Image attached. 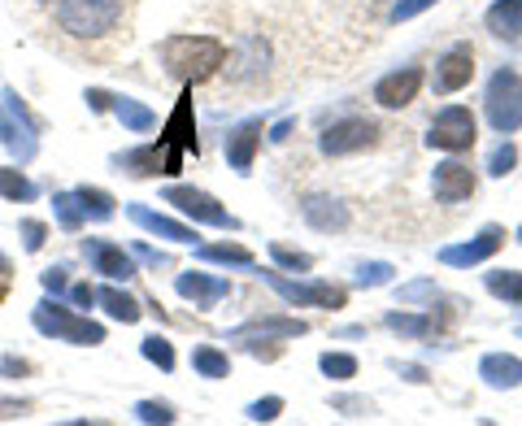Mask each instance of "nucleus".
I'll return each mask as SVG.
<instances>
[{"mask_svg":"<svg viewBox=\"0 0 522 426\" xmlns=\"http://www.w3.org/2000/svg\"><path fill=\"white\" fill-rule=\"evenodd\" d=\"M96 305H105V313L114 322H122V327H135V322L144 318V300H135L131 292H122L118 283L96 287Z\"/></svg>","mask_w":522,"mask_h":426,"instance_id":"aec40b11","label":"nucleus"},{"mask_svg":"<svg viewBox=\"0 0 522 426\" xmlns=\"http://www.w3.org/2000/svg\"><path fill=\"white\" fill-rule=\"evenodd\" d=\"M157 61H161V70H166V79L192 87V83L214 79L222 70L227 44L214 40V35H170V40H161Z\"/></svg>","mask_w":522,"mask_h":426,"instance_id":"f257e3e1","label":"nucleus"},{"mask_svg":"<svg viewBox=\"0 0 522 426\" xmlns=\"http://www.w3.org/2000/svg\"><path fill=\"white\" fill-rule=\"evenodd\" d=\"M40 283H44L48 296H66V292H70V270H66V266H48V270L40 274Z\"/></svg>","mask_w":522,"mask_h":426,"instance_id":"58836bf2","label":"nucleus"},{"mask_svg":"<svg viewBox=\"0 0 522 426\" xmlns=\"http://www.w3.org/2000/svg\"><path fill=\"white\" fill-rule=\"evenodd\" d=\"M488 292L501 296V300H514V305H522V274H518V270H496V274H488Z\"/></svg>","mask_w":522,"mask_h":426,"instance_id":"2f4dec72","label":"nucleus"},{"mask_svg":"<svg viewBox=\"0 0 522 426\" xmlns=\"http://www.w3.org/2000/svg\"><path fill=\"white\" fill-rule=\"evenodd\" d=\"M201 261H222V266H253V253L240 244H201L196 248Z\"/></svg>","mask_w":522,"mask_h":426,"instance_id":"c756f323","label":"nucleus"},{"mask_svg":"<svg viewBox=\"0 0 522 426\" xmlns=\"http://www.w3.org/2000/svg\"><path fill=\"white\" fill-rule=\"evenodd\" d=\"M161 174H179L183 170V153H196V131H192V96H183L174 105V114L161 131Z\"/></svg>","mask_w":522,"mask_h":426,"instance_id":"6e6552de","label":"nucleus"},{"mask_svg":"<svg viewBox=\"0 0 522 426\" xmlns=\"http://www.w3.org/2000/svg\"><path fill=\"white\" fill-rule=\"evenodd\" d=\"M166 205H174L183 218H192V222H205V227H222V231L240 227V218L227 213V205H218V200L209 192H201V187H183V183L166 187Z\"/></svg>","mask_w":522,"mask_h":426,"instance_id":"1a4fd4ad","label":"nucleus"},{"mask_svg":"<svg viewBox=\"0 0 522 426\" xmlns=\"http://www.w3.org/2000/svg\"><path fill=\"white\" fill-rule=\"evenodd\" d=\"M53 218H57L61 231H79L87 222L83 209H79V200H74V192H53Z\"/></svg>","mask_w":522,"mask_h":426,"instance_id":"7c9ffc66","label":"nucleus"},{"mask_svg":"<svg viewBox=\"0 0 522 426\" xmlns=\"http://www.w3.org/2000/svg\"><path fill=\"white\" fill-rule=\"evenodd\" d=\"M131 257H135V261H144V266H153V270H170V257H166V253H157V248H148L144 240L131 248Z\"/></svg>","mask_w":522,"mask_h":426,"instance_id":"c03bdc74","label":"nucleus"},{"mask_svg":"<svg viewBox=\"0 0 522 426\" xmlns=\"http://www.w3.org/2000/svg\"><path fill=\"white\" fill-rule=\"evenodd\" d=\"M475 196V170L462 166V161H444L435 166V200L444 205H462V200Z\"/></svg>","mask_w":522,"mask_h":426,"instance_id":"a211bd4d","label":"nucleus"},{"mask_svg":"<svg viewBox=\"0 0 522 426\" xmlns=\"http://www.w3.org/2000/svg\"><path fill=\"white\" fill-rule=\"evenodd\" d=\"M418 87H422V70L418 66L392 70V74H383V79L375 83V105L379 109H405V105H414Z\"/></svg>","mask_w":522,"mask_h":426,"instance_id":"2eb2a0df","label":"nucleus"},{"mask_svg":"<svg viewBox=\"0 0 522 426\" xmlns=\"http://www.w3.org/2000/svg\"><path fill=\"white\" fill-rule=\"evenodd\" d=\"M518 244H522V227H518Z\"/></svg>","mask_w":522,"mask_h":426,"instance_id":"603ef678","label":"nucleus"},{"mask_svg":"<svg viewBox=\"0 0 522 426\" xmlns=\"http://www.w3.org/2000/svg\"><path fill=\"white\" fill-rule=\"evenodd\" d=\"M475 114H470L466 105H449V109H440L431 122V135H427V144L431 148H440V153H466V148H475Z\"/></svg>","mask_w":522,"mask_h":426,"instance_id":"9d476101","label":"nucleus"},{"mask_svg":"<svg viewBox=\"0 0 522 426\" xmlns=\"http://www.w3.org/2000/svg\"><path fill=\"white\" fill-rule=\"evenodd\" d=\"M66 296H70L74 309H92V305H96V287H92V283H70Z\"/></svg>","mask_w":522,"mask_h":426,"instance_id":"49530a36","label":"nucleus"},{"mask_svg":"<svg viewBox=\"0 0 522 426\" xmlns=\"http://www.w3.org/2000/svg\"><path fill=\"white\" fill-rule=\"evenodd\" d=\"M301 213L314 231H344L348 227V205H340V200H331V196H309Z\"/></svg>","mask_w":522,"mask_h":426,"instance_id":"412c9836","label":"nucleus"},{"mask_svg":"<svg viewBox=\"0 0 522 426\" xmlns=\"http://www.w3.org/2000/svg\"><path fill=\"white\" fill-rule=\"evenodd\" d=\"M122 170L135 174V179H153V174H161V148L157 144H140V148H127L122 157H114Z\"/></svg>","mask_w":522,"mask_h":426,"instance_id":"a878e982","label":"nucleus"},{"mask_svg":"<svg viewBox=\"0 0 522 426\" xmlns=\"http://www.w3.org/2000/svg\"><path fill=\"white\" fill-rule=\"evenodd\" d=\"M270 253H275V261H279V266H288V270H309V266H314V257L296 253V248H288V244H270Z\"/></svg>","mask_w":522,"mask_h":426,"instance_id":"4c0bfd02","label":"nucleus"},{"mask_svg":"<svg viewBox=\"0 0 522 426\" xmlns=\"http://www.w3.org/2000/svg\"><path fill=\"white\" fill-rule=\"evenodd\" d=\"M83 257H87V266H92L96 274H105L109 283H127L135 279V257L131 253H122V248L114 240H101V235H87L83 240Z\"/></svg>","mask_w":522,"mask_h":426,"instance_id":"f8f14e48","label":"nucleus"},{"mask_svg":"<svg viewBox=\"0 0 522 426\" xmlns=\"http://www.w3.org/2000/svg\"><path fill=\"white\" fill-rule=\"evenodd\" d=\"M122 127L135 131V135H144V131H153L157 127V114L144 105V100H131V96H114V109H109Z\"/></svg>","mask_w":522,"mask_h":426,"instance_id":"b1692460","label":"nucleus"},{"mask_svg":"<svg viewBox=\"0 0 522 426\" xmlns=\"http://www.w3.org/2000/svg\"><path fill=\"white\" fill-rule=\"evenodd\" d=\"M292 127H296V122H279V127H275V135H270V140H288V135H292Z\"/></svg>","mask_w":522,"mask_h":426,"instance_id":"3c124183","label":"nucleus"},{"mask_svg":"<svg viewBox=\"0 0 522 426\" xmlns=\"http://www.w3.org/2000/svg\"><path fill=\"white\" fill-rule=\"evenodd\" d=\"M192 370L201 374V379H227L231 361H227V353H218V348L201 344V348H192Z\"/></svg>","mask_w":522,"mask_h":426,"instance_id":"cd10ccee","label":"nucleus"},{"mask_svg":"<svg viewBox=\"0 0 522 426\" xmlns=\"http://www.w3.org/2000/svg\"><path fill=\"white\" fill-rule=\"evenodd\" d=\"M74 200H79V209H83V218H92V222H109L118 213V200L105 192V187H74Z\"/></svg>","mask_w":522,"mask_h":426,"instance_id":"393cba45","label":"nucleus"},{"mask_svg":"<svg viewBox=\"0 0 522 426\" xmlns=\"http://www.w3.org/2000/svg\"><path fill=\"white\" fill-rule=\"evenodd\" d=\"M388 279H392V266H383V261H370V266L357 270V283H362V287H379Z\"/></svg>","mask_w":522,"mask_h":426,"instance_id":"37998d69","label":"nucleus"},{"mask_svg":"<svg viewBox=\"0 0 522 426\" xmlns=\"http://www.w3.org/2000/svg\"><path fill=\"white\" fill-rule=\"evenodd\" d=\"M127 14V0H57L53 5V22L70 40H109L122 27Z\"/></svg>","mask_w":522,"mask_h":426,"instance_id":"f03ea898","label":"nucleus"},{"mask_svg":"<svg viewBox=\"0 0 522 426\" xmlns=\"http://www.w3.org/2000/svg\"><path fill=\"white\" fill-rule=\"evenodd\" d=\"M383 135H392L383 122L375 118H340L322 131V157H357V153H370V148L383 144Z\"/></svg>","mask_w":522,"mask_h":426,"instance_id":"423d86ee","label":"nucleus"},{"mask_svg":"<svg viewBox=\"0 0 522 426\" xmlns=\"http://www.w3.org/2000/svg\"><path fill=\"white\" fill-rule=\"evenodd\" d=\"M435 0H396V9H392V18L396 22H409V18H418L422 9H431Z\"/></svg>","mask_w":522,"mask_h":426,"instance_id":"de8ad7c7","label":"nucleus"},{"mask_svg":"<svg viewBox=\"0 0 522 426\" xmlns=\"http://www.w3.org/2000/svg\"><path fill=\"white\" fill-rule=\"evenodd\" d=\"M87 109H92V114H109V109H114V92H105V87H87Z\"/></svg>","mask_w":522,"mask_h":426,"instance_id":"a18cd8bd","label":"nucleus"},{"mask_svg":"<svg viewBox=\"0 0 522 426\" xmlns=\"http://www.w3.org/2000/svg\"><path fill=\"white\" fill-rule=\"evenodd\" d=\"M261 135H266V127H261V118L253 122H240L231 135H227V144H222V153H227V166L235 174H248L253 170V161H257V148H261Z\"/></svg>","mask_w":522,"mask_h":426,"instance_id":"f3484780","label":"nucleus"},{"mask_svg":"<svg viewBox=\"0 0 522 426\" xmlns=\"http://www.w3.org/2000/svg\"><path fill=\"white\" fill-rule=\"evenodd\" d=\"M470 79H475V48L457 44L453 53L440 57V66L431 74V87H435V96H453V92H462Z\"/></svg>","mask_w":522,"mask_h":426,"instance_id":"ddd939ff","label":"nucleus"},{"mask_svg":"<svg viewBox=\"0 0 522 426\" xmlns=\"http://www.w3.org/2000/svg\"><path fill=\"white\" fill-rule=\"evenodd\" d=\"M388 327L401 331V335H414V340H422V335L435 331V318L427 313V318H418V313H388Z\"/></svg>","mask_w":522,"mask_h":426,"instance_id":"72a5a7b5","label":"nucleus"},{"mask_svg":"<svg viewBox=\"0 0 522 426\" xmlns=\"http://www.w3.org/2000/svg\"><path fill=\"white\" fill-rule=\"evenodd\" d=\"M514 161H518V148H514V144H501V148H496V153H492L488 170L496 174V179H505V174L514 170Z\"/></svg>","mask_w":522,"mask_h":426,"instance_id":"a19ab883","label":"nucleus"},{"mask_svg":"<svg viewBox=\"0 0 522 426\" xmlns=\"http://www.w3.org/2000/svg\"><path fill=\"white\" fill-rule=\"evenodd\" d=\"M9 287H14V266H9V257L0 253V300L9 296Z\"/></svg>","mask_w":522,"mask_h":426,"instance_id":"8fccbe9b","label":"nucleus"},{"mask_svg":"<svg viewBox=\"0 0 522 426\" xmlns=\"http://www.w3.org/2000/svg\"><path fill=\"white\" fill-rule=\"evenodd\" d=\"M135 418L170 426V422H179V413H174V405H166V400H140V405H135Z\"/></svg>","mask_w":522,"mask_h":426,"instance_id":"c9c22d12","label":"nucleus"},{"mask_svg":"<svg viewBox=\"0 0 522 426\" xmlns=\"http://www.w3.org/2000/svg\"><path fill=\"white\" fill-rule=\"evenodd\" d=\"M31 327L44 335V340H61V344H74V348H96L105 344V327L92 318H83V313H74L61 305V296H48L31 309Z\"/></svg>","mask_w":522,"mask_h":426,"instance_id":"7ed1b4c3","label":"nucleus"},{"mask_svg":"<svg viewBox=\"0 0 522 426\" xmlns=\"http://www.w3.org/2000/svg\"><path fill=\"white\" fill-rule=\"evenodd\" d=\"M18 235H22V248H27V253H40V248L48 244V222L22 218V222H18Z\"/></svg>","mask_w":522,"mask_h":426,"instance_id":"e433bc0d","label":"nucleus"},{"mask_svg":"<svg viewBox=\"0 0 522 426\" xmlns=\"http://www.w3.org/2000/svg\"><path fill=\"white\" fill-rule=\"evenodd\" d=\"M261 279H266L275 292L288 300V305H318V309H340L348 292L344 287H331V283H292V279H283L279 270H261Z\"/></svg>","mask_w":522,"mask_h":426,"instance_id":"9b49d317","label":"nucleus"},{"mask_svg":"<svg viewBox=\"0 0 522 426\" xmlns=\"http://www.w3.org/2000/svg\"><path fill=\"white\" fill-rule=\"evenodd\" d=\"M479 374L492 387H518L522 383V361L509 357V353H488V357L479 361Z\"/></svg>","mask_w":522,"mask_h":426,"instance_id":"5701e85b","label":"nucleus"},{"mask_svg":"<svg viewBox=\"0 0 522 426\" xmlns=\"http://www.w3.org/2000/svg\"><path fill=\"white\" fill-rule=\"evenodd\" d=\"M322 374L327 379H335V383H344V379H353L357 374V357H348V353H322Z\"/></svg>","mask_w":522,"mask_h":426,"instance_id":"f704fd0d","label":"nucleus"},{"mask_svg":"<svg viewBox=\"0 0 522 426\" xmlns=\"http://www.w3.org/2000/svg\"><path fill=\"white\" fill-rule=\"evenodd\" d=\"M127 218L140 231L161 235V240H170V244H196V240H201L196 227H188V222H174V218H166V213H157V209H148V205H127Z\"/></svg>","mask_w":522,"mask_h":426,"instance_id":"dca6fc26","label":"nucleus"},{"mask_svg":"<svg viewBox=\"0 0 522 426\" xmlns=\"http://www.w3.org/2000/svg\"><path fill=\"white\" fill-rule=\"evenodd\" d=\"M283 413V396H266V400H257V405H248V418L253 422H275Z\"/></svg>","mask_w":522,"mask_h":426,"instance_id":"ea45409f","label":"nucleus"},{"mask_svg":"<svg viewBox=\"0 0 522 426\" xmlns=\"http://www.w3.org/2000/svg\"><path fill=\"white\" fill-rule=\"evenodd\" d=\"M488 31L496 40H518L522 35V0H496L488 9Z\"/></svg>","mask_w":522,"mask_h":426,"instance_id":"4be33fe9","label":"nucleus"},{"mask_svg":"<svg viewBox=\"0 0 522 426\" xmlns=\"http://www.w3.org/2000/svg\"><path fill=\"white\" fill-rule=\"evenodd\" d=\"M483 109H488V122L496 135H514L522 127V74L496 70L488 83V96H483Z\"/></svg>","mask_w":522,"mask_h":426,"instance_id":"0eeeda50","label":"nucleus"},{"mask_svg":"<svg viewBox=\"0 0 522 426\" xmlns=\"http://www.w3.org/2000/svg\"><path fill=\"white\" fill-rule=\"evenodd\" d=\"M27 374H35V366L27 357H14V353L0 357V379H27Z\"/></svg>","mask_w":522,"mask_h":426,"instance_id":"79ce46f5","label":"nucleus"},{"mask_svg":"<svg viewBox=\"0 0 522 426\" xmlns=\"http://www.w3.org/2000/svg\"><path fill=\"white\" fill-rule=\"evenodd\" d=\"M27 413H31V405H27V400H0V418H27Z\"/></svg>","mask_w":522,"mask_h":426,"instance_id":"09e8293b","label":"nucleus"},{"mask_svg":"<svg viewBox=\"0 0 522 426\" xmlns=\"http://www.w3.org/2000/svg\"><path fill=\"white\" fill-rule=\"evenodd\" d=\"M140 353H144V361H153L157 370H174V348H170L166 335H144Z\"/></svg>","mask_w":522,"mask_h":426,"instance_id":"473e14b6","label":"nucleus"},{"mask_svg":"<svg viewBox=\"0 0 522 426\" xmlns=\"http://www.w3.org/2000/svg\"><path fill=\"white\" fill-rule=\"evenodd\" d=\"M0 196H5V200H18V205H27V200H35V183H31L18 166H0Z\"/></svg>","mask_w":522,"mask_h":426,"instance_id":"c85d7f7f","label":"nucleus"},{"mask_svg":"<svg viewBox=\"0 0 522 426\" xmlns=\"http://www.w3.org/2000/svg\"><path fill=\"white\" fill-rule=\"evenodd\" d=\"M174 292L183 300H192L196 309H214L231 292V283L218 279V274H205V270H183V274H174Z\"/></svg>","mask_w":522,"mask_h":426,"instance_id":"4468645a","label":"nucleus"},{"mask_svg":"<svg viewBox=\"0 0 522 426\" xmlns=\"http://www.w3.org/2000/svg\"><path fill=\"white\" fill-rule=\"evenodd\" d=\"M0 148H5L18 166H27V161H35V153H40V122H35L27 100H22L14 87L0 92Z\"/></svg>","mask_w":522,"mask_h":426,"instance_id":"20e7f679","label":"nucleus"},{"mask_svg":"<svg viewBox=\"0 0 522 426\" xmlns=\"http://www.w3.org/2000/svg\"><path fill=\"white\" fill-rule=\"evenodd\" d=\"M222 70H227L231 87H261V83H266V74L275 70V48H270V35L266 31H240L235 53L222 61Z\"/></svg>","mask_w":522,"mask_h":426,"instance_id":"39448f33","label":"nucleus"},{"mask_svg":"<svg viewBox=\"0 0 522 426\" xmlns=\"http://www.w3.org/2000/svg\"><path fill=\"white\" fill-rule=\"evenodd\" d=\"M248 335H305V322H296V318H253V322H244V327H235L231 331V340H248Z\"/></svg>","mask_w":522,"mask_h":426,"instance_id":"bb28decb","label":"nucleus"},{"mask_svg":"<svg viewBox=\"0 0 522 426\" xmlns=\"http://www.w3.org/2000/svg\"><path fill=\"white\" fill-rule=\"evenodd\" d=\"M505 244V231L501 227H483L470 244H457V248H444L440 261L444 266H479V261H488L496 248Z\"/></svg>","mask_w":522,"mask_h":426,"instance_id":"6ab92c4d","label":"nucleus"}]
</instances>
